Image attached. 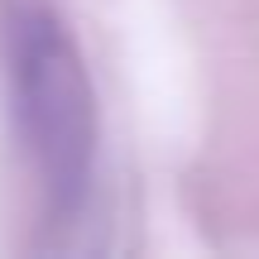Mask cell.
Masks as SVG:
<instances>
[{
    "instance_id": "1",
    "label": "cell",
    "mask_w": 259,
    "mask_h": 259,
    "mask_svg": "<svg viewBox=\"0 0 259 259\" xmlns=\"http://www.w3.org/2000/svg\"><path fill=\"white\" fill-rule=\"evenodd\" d=\"M10 77L24 144L53 216H82L96 183V96L82 48L48 5H19L10 19Z\"/></svg>"
}]
</instances>
